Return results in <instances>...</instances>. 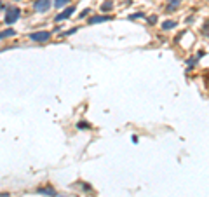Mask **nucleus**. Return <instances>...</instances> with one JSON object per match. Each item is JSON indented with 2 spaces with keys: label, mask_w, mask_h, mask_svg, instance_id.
Wrapping results in <instances>:
<instances>
[{
  "label": "nucleus",
  "mask_w": 209,
  "mask_h": 197,
  "mask_svg": "<svg viewBox=\"0 0 209 197\" xmlns=\"http://www.w3.org/2000/svg\"><path fill=\"white\" fill-rule=\"evenodd\" d=\"M19 14H21V11H19L18 7H7L5 16H4L5 24H14V23L19 19Z\"/></svg>",
  "instance_id": "f257e3e1"
},
{
  "label": "nucleus",
  "mask_w": 209,
  "mask_h": 197,
  "mask_svg": "<svg viewBox=\"0 0 209 197\" xmlns=\"http://www.w3.org/2000/svg\"><path fill=\"white\" fill-rule=\"evenodd\" d=\"M51 39V32H45V30H40V32H33L30 33V40L32 42H38V44H44Z\"/></svg>",
  "instance_id": "f03ea898"
},
{
  "label": "nucleus",
  "mask_w": 209,
  "mask_h": 197,
  "mask_svg": "<svg viewBox=\"0 0 209 197\" xmlns=\"http://www.w3.org/2000/svg\"><path fill=\"white\" fill-rule=\"evenodd\" d=\"M73 12H75V5H68L63 12H59V14H56V16H54V21H56V23H61V21L68 19Z\"/></svg>",
  "instance_id": "7ed1b4c3"
},
{
  "label": "nucleus",
  "mask_w": 209,
  "mask_h": 197,
  "mask_svg": "<svg viewBox=\"0 0 209 197\" xmlns=\"http://www.w3.org/2000/svg\"><path fill=\"white\" fill-rule=\"evenodd\" d=\"M51 5H52L51 0H35L33 9H35L37 12H47V11L51 9Z\"/></svg>",
  "instance_id": "20e7f679"
},
{
  "label": "nucleus",
  "mask_w": 209,
  "mask_h": 197,
  "mask_svg": "<svg viewBox=\"0 0 209 197\" xmlns=\"http://www.w3.org/2000/svg\"><path fill=\"white\" fill-rule=\"evenodd\" d=\"M112 19V16L110 14H99V16H91L89 18V24H98V23H103V21H110Z\"/></svg>",
  "instance_id": "39448f33"
},
{
  "label": "nucleus",
  "mask_w": 209,
  "mask_h": 197,
  "mask_svg": "<svg viewBox=\"0 0 209 197\" xmlns=\"http://www.w3.org/2000/svg\"><path fill=\"white\" fill-rule=\"evenodd\" d=\"M176 26H178V23L174 19H166V21H162V24H160V28H162L164 32H169V30L176 28Z\"/></svg>",
  "instance_id": "423d86ee"
},
{
  "label": "nucleus",
  "mask_w": 209,
  "mask_h": 197,
  "mask_svg": "<svg viewBox=\"0 0 209 197\" xmlns=\"http://www.w3.org/2000/svg\"><path fill=\"white\" fill-rule=\"evenodd\" d=\"M38 194H44V196H47V197H56L57 196V192L52 188V187H45V188H38L37 190Z\"/></svg>",
  "instance_id": "0eeeda50"
},
{
  "label": "nucleus",
  "mask_w": 209,
  "mask_h": 197,
  "mask_svg": "<svg viewBox=\"0 0 209 197\" xmlns=\"http://www.w3.org/2000/svg\"><path fill=\"white\" fill-rule=\"evenodd\" d=\"M112 9H113V2H112V0H106V2L101 4V11H103V12H110Z\"/></svg>",
  "instance_id": "6e6552de"
},
{
  "label": "nucleus",
  "mask_w": 209,
  "mask_h": 197,
  "mask_svg": "<svg viewBox=\"0 0 209 197\" xmlns=\"http://www.w3.org/2000/svg\"><path fill=\"white\" fill-rule=\"evenodd\" d=\"M14 35H16V30H12V28H9V30H4L0 37H2V40H5V39H7V37H14Z\"/></svg>",
  "instance_id": "1a4fd4ad"
},
{
  "label": "nucleus",
  "mask_w": 209,
  "mask_h": 197,
  "mask_svg": "<svg viewBox=\"0 0 209 197\" xmlns=\"http://www.w3.org/2000/svg\"><path fill=\"white\" fill-rule=\"evenodd\" d=\"M129 19H147V14H143V12H134L129 16Z\"/></svg>",
  "instance_id": "9d476101"
},
{
  "label": "nucleus",
  "mask_w": 209,
  "mask_h": 197,
  "mask_svg": "<svg viewBox=\"0 0 209 197\" xmlns=\"http://www.w3.org/2000/svg\"><path fill=\"white\" fill-rule=\"evenodd\" d=\"M68 2H70V0H54V7H56V9H61V7L68 5Z\"/></svg>",
  "instance_id": "9b49d317"
},
{
  "label": "nucleus",
  "mask_w": 209,
  "mask_h": 197,
  "mask_svg": "<svg viewBox=\"0 0 209 197\" xmlns=\"http://www.w3.org/2000/svg\"><path fill=\"white\" fill-rule=\"evenodd\" d=\"M178 5H180V0H171V2H169V5H167V9H166V11H167V12H171L172 9H176V7H178Z\"/></svg>",
  "instance_id": "f8f14e48"
},
{
  "label": "nucleus",
  "mask_w": 209,
  "mask_h": 197,
  "mask_svg": "<svg viewBox=\"0 0 209 197\" xmlns=\"http://www.w3.org/2000/svg\"><path fill=\"white\" fill-rule=\"evenodd\" d=\"M89 14H93V11H91V9L87 7V9H84V11H82V12L78 14V18H80V19H85V18H87Z\"/></svg>",
  "instance_id": "ddd939ff"
},
{
  "label": "nucleus",
  "mask_w": 209,
  "mask_h": 197,
  "mask_svg": "<svg viewBox=\"0 0 209 197\" xmlns=\"http://www.w3.org/2000/svg\"><path fill=\"white\" fill-rule=\"evenodd\" d=\"M77 127H78V129H91V124H87V122H82V120H80V122H77Z\"/></svg>",
  "instance_id": "4468645a"
},
{
  "label": "nucleus",
  "mask_w": 209,
  "mask_h": 197,
  "mask_svg": "<svg viewBox=\"0 0 209 197\" xmlns=\"http://www.w3.org/2000/svg\"><path fill=\"white\" fill-rule=\"evenodd\" d=\"M77 30H78V26H73V28H70L68 32H65V35H66V37H68V35H73Z\"/></svg>",
  "instance_id": "2eb2a0df"
},
{
  "label": "nucleus",
  "mask_w": 209,
  "mask_h": 197,
  "mask_svg": "<svg viewBox=\"0 0 209 197\" xmlns=\"http://www.w3.org/2000/svg\"><path fill=\"white\" fill-rule=\"evenodd\" d=\"M148 23H150V24H155V23H157V16H155V14L150 16V18H148Z\"/></svg>",
  "instance_id": "dca6fc26"
},
{
  "label": "nucleus",
  "mask_w": 209,
  "mask_h": 197,
  "mask_svg": "<svg viewBox=\"0 0 209 197\" xmlns=\"http://www.w3.org/2000/svg\"><path fill=\"white\" fill-rule=\"evenodd\" d=\"M16 2H21V0H16Z\"/></svg>",
  "instance_id": "f3484780"
}]
</instances>
